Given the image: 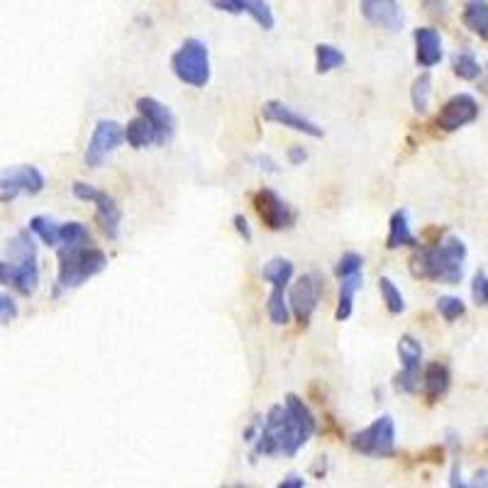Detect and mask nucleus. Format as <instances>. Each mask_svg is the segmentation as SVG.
Instances as JSON below:
<instances>
[{"instance_id": "nucleus-1", "label": "nucleus", "mask_w": 488, "mask_h": 488, "mask_svg": "<svg viewBox=\"0 0 488 488\" xmlns=\"http://www.w3.org/2000/svg\"><path fill=\"white\" fill-rule=\"evenodd\" d=\"M318 430V420L301 396L289 393L283 406H272L264 423L259 425V435L252 456H296L311 442Z\"/></svg>"}, {"instance_id": "nucleus-2", "label": "nucleus", "mask_w": 488, "mask_h": 488, "mask_svg": "<svg viewBox=\"0 0 488 488\" xmlns=\"http://www.w3.org/2000/svg\"><path fill=\"white\" fill-rule=\"evenodd\" d=\"M466 244L459 237H447L437 244H417L410 256V273L416 279L456 286L466 272Z\"/></svg>"}, {"instance_id": "nucleus-3", "label": "nucleus", "mask_w": 488, "mask_h": 488, "mask_svg": "<svg viewBox=\"0 0 488 488\" xmlns=\"http://www.w3.org/2000/svg\"><path fill=\"white\" fill-rule=\"evenodd\" d=\"M108 269V256L98 247H59V272H56L54 298L64 291L79 289L86 281Z\"/></svg>"}, {"instance_id": "nucleus-4", "label": "nucleus", "mask_w": 488, "mask_h": 488, "mask_svg": "<svg viewBox=\"0 0 488 488\" xmlns=\"http://www.w3.org/2000/svg\"><path fill=\"white\" fill-rule=\"evenodd\" d=\"M171 72L186 86L206 89L210 81L208 47L200 40H196V37H188L171 56Z\"/></svg>"}, {"instance_id": "nucleus-5", "label": "nucleus", "mask_w": 488, "mask_h": 488, "mask_svg": "<svg viewBox=\"0 0 488 488\" xmlns=\"http://www.w3.org/2000/svg\"><path fill=\"white\" fill-rule=\"evenodd\" d=\"M357 455L374 456V459H388L396 455V423L391 416L377 417L374 423L352 435L349 440Z\"/></svg>"}, {"instance_id": "nucleus-6", "label": "nucleus", "mask_w": 488, "mask_h": 488, "mask_svg": "<svg viewBox=\"0 0 488 488\" xmlns=\"http://www.w3.org/2000/svg\"><path fill=\"white\" fill-rule=\"evenodd\" d=\"M72 193L79 200H83V203L96 206V223L108 240H118V237H120L122 213L120 206L115 203L112 196H108L105 191H98L96 186L83 184V181H76V184L72 186Z\"/></svg>"}, {"instance_id": "nucleus-7", "label": "nucleus", "mask_w": 488, "mask_h": 488, "mask_svg": "<svg viewBox=\"0 0 488 488\" xmlns=\"http://www.w3.org/2000/svg\"><path fill=\"white\" fill-rule=\"evenodd\" d=\"M396 352L400 359V371L396 374L393 386L398 393H416L423 381V344L413 335H403Z\"/></svg>"}, {"instance_id": "nucleus-8", "label": "nucleus", "mask_w": 488, "mask_h": 488, "mask_svg": "<svg viewBox=\"0 0 488 488\" xmlns=\"http://www.w3.org/2000/svg\"><path fill=\"white\" fill-rule=\"evenodd\" d=\"M44 174L33 164L8 167L0 171V203H13L17 196H40L44 191Z\"/></svg>"}, {"instance_id": "nucleus-9", "label": "nucleus", "mask_w": 488, "mask_h": 488, "mask_svg": "<svg viewBox=\"0 0 488 488\" xmlns=\"http://www.w3.org/2000/svg\"><path fill=\"white\" fill-rule=\"evenodd\" d=\"M254 210L256 215L262 217V223L273 233L291 230L298 223L296 208H291L289 203L272 188H262V191L254 193Z\"/></svg>"}, {"instance_id": "nucleus-10", "label": "nucleus", "mask_w": 488, "mask_h": 488, "mask_svg": "<svg viewBox=\"0 0 488 488\" xmlns=\"http://www.w3.org/2000/svg\"><path fill=\"white\" fill-rule=\"evenodd\" d=\"M322 296V279L318 273H303L301 279L291 286L289 291V305L293 318L298 321V325L308 328L312 321V312L321 303Z\"/></svg>"}, {"instance_id": "nucleus-11", "label": "nucleus", "mask_w": 488, "mask_h": 488, "mask_svg": "<svg viewBox=\"0 0 488 488\" xmlns=\"http://www.w3.org/2000/svg\"><path fill=\"white\" fill-rule=\"evenodd\" d=\"M122 142H125V128H122L120 122L105 120V118L98 120L96 128H93V135L89 139V147H86V154H83L86 167H100Z\"/></svg>"}, {"instance_id": "nucleus-12", "label": "nucleus", "mask_w": 488, "mask_h": 488, "mask_svg": "<svg viewBox=\"0 0 488 488\" xmlns=\"http://www.w3.org/2000/svg\"><path fill=\"white\" fill-rule=\"evenodd\" d=\"M479 120V103L476 98L469 96V93H456L442 105V110L437 112L435 118V125L442 129V132H456V129L466 128L472 122Z\"/></svg>"}, {"instance_id": "nucleus-13", "label": "nucleus", "mask_w": 488, "mask_h": 488, "mask_svg": "<svg viewBox=\"0 0 488 488\" xmlns=\"http://www.w3.org/2000/svg\"><path fill=\"white\" fill-rule=\"evenodd\" d=\"M0 283L15 289L20 296H33L37 286H40L37 256H30V259H23V262L3 259V262H0Z\"/></svg>"}, {"instance_id": "nucleus-14", "label": "nucleus", "mask_w": 488, "mask_h": 488, "mask_svg": "<svg viewBox=\"0 0 488 488\" xmlns=\"http://www.w3.org/2000/svg\"><path fill=\"white\" fill-rule=\"evenodd\" d=\"M262 118H264L266 122H276V125L293 129V132H303V135L312 137V139H321L322 137V128H318L315 122L303 118L301 112H296L286 103H281V100H269V103H264Z\"/></svg>"}, {"instance_id": "nucleus-15", "label": "nucleus", "mask_w": 488, "mask_h": 488, "mask_svg": "<svg viewBox=\"0 0 488 488\" xmlns=\"http://www.w3.org/2000/svg\"><path fill=\"white\" fill-rule=\"evenodd\" d=\"M137 112L145 115L147 120L152 122V128L157 129V145L164 147L174 139V135H177V115L168 110L167 105L159 103L157 98L145 96L137 100Z\"/></svg>"}, {"instance_id": "nucleus-16", "label": "nucleus", "mask_w": 488, "mask_h": 488, "mask_svg": "<svg viewBox=\"0 0 488 488\" xmlns=\"http://www.w3.org/2000/svg\"><path fill=\"white\" fill-rule=\"evenodd\" d=\"M361 15L367 23L384 27L388 33L403 30V13H400L398 0H361Z\"/></svg>"}, {"instance_id": "nucleus-17", "label": "nucleus", "mask_w": 488, "mask_h": 488, "mask_svg": "<svg viewBox=\"0 0 488 488\" xmlns=\"http://www.w3.org/2000/svg\"><path fill=\"white\" fill-rule=\"evenodd\" d=\"M413 42H416V62L420 69H433L442 62V37L435 27H417L413 30Z\"/></svg>"}, {"instance_id": "nucleus-18", "label": "nucleus", "mask_w": 488, "mask_h": 488, "mask_svg": "<svg viewBox=\"0 0 488 488\" xmlns=\"http://www.w3.org/2000/svg\"><path fill=\"white\" fill-rule=\"evenodd\" d=\"M449 386H452V374L445 364L433 361L423 368V393L427 403H437L440 398H445Z\"/></svg>"}, {"instance_id": "nucleus-19", "label": "nucleus", "mask_w": 488, "mask_h": 488, "mask_svg": "<svg viewBox=\"0 0 488 488\" xmlns=\"http://www.w3.org/2000/svg\"><path fill=\"white\" fill-rule=\"evenodd\" d=\"M386 247L400 249V247H417V240L413 230H410V217L406 210H396L388 223V237H386Z\"/></svg>"}, {"instance_id": "nucleus-20", "label": "nucleus", "mask_w": 488, "mask_h": 488, "mask_svg": "<svg viewBox=\"0 0 488 488\" xmlns=\"http://www.w3.org/2000/svg\"><path fill=\"white\" fill-rule=\"evenodd\" d=\"M361 283V273H354V276H347V279H340V298H337V311H335V321L344 322L352 318L354 312V298L359 293Z\"/></svg>"}, {"instance_id": "nucleus-21", "label": "nucleus", "mask_w": 488, "mask_h": 488, "mask_svg": "<svg viewBox=\"0 0 488 488\" xmlns=\"http://www.w3.org/2000/svg\"><path fill=\"white\" fill-rule=\"evenodd\" d=\"M125 142H128L132 149H147V147L157 145V129L152 128V122L147 120L145 115H139V118L128 122V128H125Z\"/></svg>"}, {"instance_id": "nucleus-22", "label": "nucleus", "mask_w": 488, "mask_h": 488, "mask_svg": "<svg viewBox=\"0 0 488 488\" xmlns=\"http://www.w3.org/2000/svg\"><path fill=\"white\" fill-rule=\"evenodd\" d=\"M462 20L476 37L488 42V0H466Z\"/></svg>"}, {"instance_id": "nucleus-23", "label": "nucleus", "mask_w": 488, "mask_h": 488, "mask_svg": "<svg viewBox=\"0 0 488 488\" xmlns=\"http://www.w3.org/2000/svg\"><path fill=\"white\" fill-rule=\"evenodd\" d=\"M262 279L272 283V289H289L293 281V264L283 256H276L262 269Z\"/></svg>"}, {"instance_id": "nucleus-24", "label": "nucleus", "mask_w": 488, "mask_h": 488, "mask_svg": "<svg viewBox=\"0 0 488 488\" xmlns=\"http://www.w3.org/2000/svg\"><path fill=\"white\" fill-rule=\"evenodd\" d=\"M30 233L37 234L42 240V244H47V247H59L62 244V225L54 223L52 217L47 215H34L30 223Z\"/></svg>"}, {"instance_id": "nucleus-25", "label": "nucleus", "mask_w": 488, "mask_h": 488, "mask_svg": "<svg viewBox=\"0 0 488 488\" xmlns=\"http://www.w3.org/2000/svg\"><path fill=\"white\" fill-rule=\"evenodd\" d=\"M266 312H269V321L273 325H289L291 322V305L289 296H286V289H272L269 293V301H266Z\"/></svg>"}, {"instance_id": "nucleus-26", "label": "nucleus", "mask_w": 488, "mask_h": 488, "mask_svg": "<svg viewBox=\"0 0 488 488\" xmlns=\"http://www.w3.org/2000/svg\"><path fill=\"white\" fill-rule=\"evenodd\" d=\"M430 93H433V79H430V73H420L410 86V100H413V110L417 115H425L430 110Z\"/></svg>"}, {"instance_id": "nucleus-27", "label": "nucleus", "mask_w": 488, "mask_h": 488, "mask_svg": "<svg viewBox=\"0 0 488 488\" xmlns=\"http://www.w3.org/2000/svg\"><path fill=\"white\" fill-rule=\"evenodd\" d=\"M344 62H347V56L332 44H318L315 47V72L318 73L335 72V69L344 66Z\"/></svg>"}, {"instance_id": "nucleus-28", "label": "nucleus", "mask_w": 488, "mask_h": 488, "mask_svg": "<svg viewBox=\"0 0 488 488\" xmlns=\"http://www.w3.org/2000/svg\"><path fill=\"white\" fill-rule=\"evenodd\" d=\"M452 72H455L456 79L476 81L483 69H481L479 59L472 52H459V54L452 56Z\"/></svg>"}, {"instance_id": "nucleus-29", "label": "nucleus", "mask_w": 488, "mask_h": 488, "mask_svg": "<svg viewBox=\"0 0 488 488\" xmlns=\"http://www.w3.org/2000/svg\"><path fill=\"white\" fill-rule=\"evenodd\" d=\"M93 244L91 230L83 223H62V244L59 247H89Z\"/></svg>"}, {"instance_id": "nucleus-30", "label": "nucleus", "mask_w": 488, "mask_h": 488, "mask_svg": "<svg viewBox=\"0 0 488 488\" xmlns=\"http://www.w3.org/2000/svg\"><path fill=\"white\" fill-rule=\"evenodd\" d=\"M8 254L13 262H23V259H30V256H37V244H34L33 234H30V227L17 233L13 240L8 242Z\"/></svg>"}, {"instance_id": "nucleus-31", "label": "nucleus", "mask_w": 488, "mask_h": 488, "mask_svg": "<svg viewBox=\"0 0 488 488\" xmlns=\"http://www.w3.org/2000/svg\"><path fill=\"white\" fill-rule=\"evenodd\" d=\"M378 293H381V298H384L388 312L400 315V312L406 311V298H403L400 289L393 283L391 279H388V276H381V279H378Z\"/></svg>"}, {"instance_id": "nucleus-32", "label": "nucleus", "mask_w": 488, "mask_h": 488, "mask_svg": "<svg viewBox=\"0 0 488 488\" xmlns=\"http://www.w3.org/2000/svg\"><path fill=\"white\" fill-rule=\"evenodd\" d=\"M244 13H247L262 30H273V13L266 0H244Z\"/></svg>"}, {"instance_id": "nucleus-33", "label": "nucleus", "mask_w": 488, "mask_h": 488, "mask_svg": "<svg viewBox=\"0 0 488 488\" xmlns=\"http://www.w3.org/2000/svg\"><path fill=\"white\" fill-rule=\"evenodd\" d=\"M437 312H440L442 318H445L447 322H455V321H459V318H464L466 305L462 298L442 296V298H437Z\"/></svg>"}, {"instance_id": "nucleus-34", "label": "nucleus", "mask_w": 488, "mask_h": 488, "mask_svg": "<svg viewBox=\"0 0 488 488\" xmlns=\"http://www.w3.org/2000/svg\"><path fill=\"white\" fill-rule=\"evenodd\" d=\"M361 266H364V259L357 252H344L335 264V276L337 279H347V276L361 273Z\"/></svg>"}, {"instance_id": "nucleus-35", "label": "nucleus", "mask_w": 488, "mask_h": 488, "mask_svg": "<svg viewBox=\"0 0 488 488\" xmlns=\"http://www.w3.org/2000/svg\"><path fill=\"white\" fill-rule=\"evenodd\" d=\"M472 298L474 303L486 308L488 305V273L486 272H476L472 281Z\"/></svg>"}, {"instance_id": "nucleus-36", "label": "nucleus", "mask_w": 488, "mask_h": 488, "mask_svg": "<svg viewBox=\"0 0 488 488\" xmlns=\"http://www.w3.org/2000/svg\"><path fill=\"white\" fill-rule=\"evenodd\" d=\"M17 318V303L5 293H0V322H13Z\"/></svg>"}, {"instance_id": "nucleus-37", "label": "nucleus", "mask_w": 488, "mask_h": 488, "mask_svg": "<svg viewBox=\"0 0 488 488\" xmlns=\"http://www.w3.org/2000/svg\"><path fill=\"white\" fill-rule=\"evenodd\" d=\"M210 5L230 15H242L244 13V0H210Z\"/></svg>"}, {"instance_id": "nucleus-38", "label": "nucleus", "mask_w": 488, "mask_h": 488, "mask_svg": "<svg viewBox=\"0 0 488 488\" xmlns=\"http://www.w3.org/2000/svg\"><path fill=\"white\" fill-rule=\"evenodd\" d=\"M423 8L433 17L445 20L449 15V0H423Z\"/></svg>"}, {"instance_id": "nucleus-39", "label": "nucleus", "mask_w": 488, "mask_h": 488, "mask_svg": "<svg viewBox=\"0 0 488 488\" xmlns=\"http://www.w3.org/2000/svg\"><path fill=\"white\" fill-rule=\"evenodd\" d=\"M233 223H234V230L240 233L242 240H244V242L254 240V234H252V227H249L247 217H244V215H234L233 217Z\"/></svg>"}, {"instance_id": "nucleus-40", "label": "nucleus", "mask_w": 488, "mask_h": 488, "mask_svg": "<svg viewBox=\"0 0 488 488\" xmlns=\"http://www.w3.org/2000/svg\"><path fill=\"white\" fill-rule=\"evenodd\" d=\"M254 164L262 171H266V174H279V164L272 159V157H266V154H259V157H254Z\"/></svg>"}, {"instance_id": "nucleus-41", "label": "nucleus", "mask_w": 488, "mask_h": 488, "mask_svg": "<svg viewBox=\"0 0 488 488\" xmlns=\"http://www.w3.org/2000/svg\"><path fill=\"white\" fill-rule=\"evenodd\" d=\"M289 161L293 164V167H303L305 161H308V149H303V147H291L289 149Z\"/></svg>"}, {"instance_id": "nucleus-42", "label": "nucleus", "mask_w": 488, "mask_h": 488, "mask_svg": "<svg viewBox=\"0 0 488 488\" xmlns=\"http://www.w3.org/2000/svg\"><path fill=\"white\" fill-rule=\"evenodd\" d=\"M305 483H308V481H305L303 476H298V474H289L286 479L279 481V488H305Z\"/></svg>"}, {"instance_id": "nucleus-43", "label": "nucleus", "mask_w": 488, "mask_h": 488, "mask_svg": "<svg viewBox=\"0 0 488 488\" xmlns=\"http://www.w3.org/2000/svg\"><path fill=\"white\" fill-rule=\"evenodd\" d=\"M474 486H488V472L476 474V481H474Z\"/></svg>"}]
</instances>
